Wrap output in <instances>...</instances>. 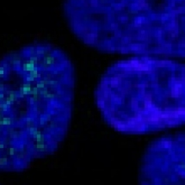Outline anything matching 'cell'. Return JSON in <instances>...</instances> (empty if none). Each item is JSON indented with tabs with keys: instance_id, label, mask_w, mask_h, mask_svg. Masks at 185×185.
Masks as SVG:
<instances>
[{
	"instance_id": "cell-1",
	"label": "cell",
	"mask_w": 185,
	"mask_h": 185,
	"mask_svg": "<svg viewBox=\"0 0 185 185\" xmlns=\"http://www.w3.org/2000/svg\"><path fill=\"white\" fill-rule=\"evenodd\" d=\"M75 68L48 42H33L0 59V171L22 172L54 154L72 121Z\"/></svg>"
},
{
	"instance_id": "cell-2",
	"label": "cell",
	"mask_w": 185,
	"mask_h": 185,
	"mask_svg": "<svg viewBox=\"0 0 185 185\" xmlns=\"http://www.w3.org/2000/svg\"><path fill=\"white\" fill-rule=\"evenodd\" d=\"M72 33L107 54L185 59V0H63Z\"/></svg>"
},
{
	"instance_id": "cell-3",
	"label": "cell",
	"mask_w": 185,
	"mask_h": 185,
	"mask_svg": "<svg viewBox=\"0 0 185 185\" xmlns=\"http://www.w3.org/2000/svg\"><path fill=\"white\" fill-rule=\"evenodd\" d=\"M105 122L126 134L185 125V64L170 58L134 56L112 64L95 91Z\"/></svg>"
},
{
	"instance_id": "cell-4",
	"label": "cell",
	"mask_w": 185,
	"mask_h": 185,
	"mask_svg": "<svg viewBox=\"0 0 185 185\" xmlns=\"http://www.w3.org/2000/svg\"><path fill=\"white\" fill-rule=\"evenodd\" d=\"M140 185H185V132L154 140L144 152Z\"/></svg>"
}]
</instances>
